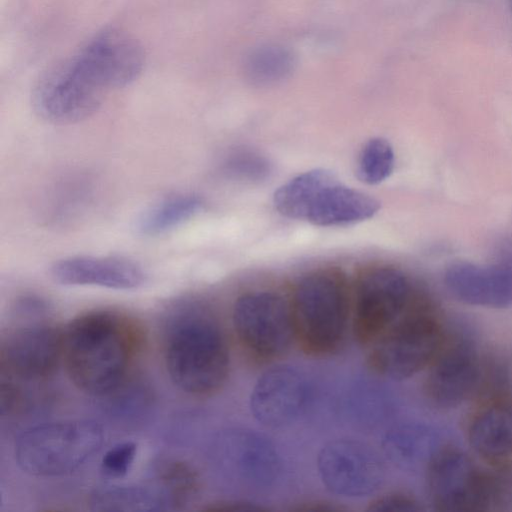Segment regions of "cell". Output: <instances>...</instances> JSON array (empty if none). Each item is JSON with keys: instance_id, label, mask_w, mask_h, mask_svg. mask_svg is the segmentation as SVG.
<instances>
[{"instance_id": "16", "label": "cell", "mask_w": 512, "mask_h": 512, "mask_svg": "<svg viewBox=\"0 0 512 512\" xmlns=\"http://www.w3.org/2000/svg\"><path fill=\"white\" fill-rule=\"evenodd\" d=\"M57 283L133 290L143 286L147 274L137 262L117 256L78 255L56 261L50 269Z\"/></svg>"}, {"instance_id": "19", "label": "cell", "mask_w": 512, "mask_h": 512, "mask_svg": "<svg viewBox=\"0 0 512 512\" xmlns=\"http://www.w3.org/2000/svg\"><path fill=\"white\" fill-rule=\"evenodd\" d=\"M471 447L489 462L500 463L512 455V402L494 399L473 417L468 429Z\"/></svg>"}, {"instance_id": "29", "label": "cell", "mask_w": 512, "mask_h": 512, "mask_svg": "<svg viewBox=\"0 0 512 512\" xmlns=\"http://www.w3.org/2000/svg\"><path fill=\"white\" fill-rule=\"evenodd\" d=\"M370 511L384 512H413L421 510L419 502L404 492H389L373 499L369 505Z\"/></svg>"}, {"instance_id": "14", "label": "cell", "mask_w": 512, "mask_h": 512, "mask_svg": "<svg viewBox=\"0 0 512 512\" xmlns=\"http://www.w3.org/2000/svg\"><path fill=\"white\" fill-rule=\"evenodd\" d=\"M309 396V384L299 370L287 365L277 366L262 374L255 383L250 410L263 425L283 427L302 415Z\"/></svg>"}, {"instance_id": "5", "label": "cell", "mask_w": 512, "mask_h": 512, "mask_svg": "<svg viewBox=\"0 0 512 512\" xmlns=\"http://www.w3.org/2000/svg\"><path fill=\"white\" fill-rule=\"evenodd\" d=\"M102 427L91 420H63L25 430L15 443L16 462L25 473L36 477L71 474L102 447Z\"/></svg>"}, {"instance_id": "9", "label": "cell", "mask_w": 512, "mask_h": 512, "mask_svg": "<svg viewBox=\"0 0 512 512\" xmlns=\"http://www.w3.org/2000/svg\"><path fill=\"white\" fill-rule=\"evenodd\" d=\"M70 60L85 79L104 91L137 79L145 56L134 38L110 28L95 35Z\"/></svg>"}, {"instance_id": "3", "label": "cell", "mask_w": 512, "mask_h": 512, "mask_svg": "<svg viewBox=\"0 0 512 512\" xmlns=\"http://www.w3.org/2000/svg\"><path fill=\"white\" fill-rule=\"evenodd\" d=\"M295 341L311 356H326L343 344L352 316L344 281L330 272H315L297 285L291 303Z\"/></svg>"}, {"instance_id": "10", "label": "cell", "mask_w": 512, "mask_h": 512, "mask_svg": "<svg viewBox=\"0 0 512 512\" xmlns=\"http://www.w3.org/2000/svg\"><path fill=\"white\" fill-rule=\"evenodd\" d=\"M102 93L68 59L42 74L33 89L32 102L42 119L54 124H72L97 111Z\"/></svg>"}, {"instance_id": "1", "label": "cell", "mask_w": 512, "mask_h": 512, "mask_svg": "<svg viewBox=\"0 0 512 512\" xmlns=\"http://www.w3.org/2000/svg\"><path fill=\"white\" fill-rule=\"evenodd\" d=\"M144 344L136 319L113 310L89 311L64 328L62 364L78 390L107 396L123 387Z\"/></svg>"}, {"instance_id": "24", "label": "cell", "mask_w": 512, "mask_h": 512, "mask_svg": "<svg viewBox=\"0 0 512 512\" xmlns=\"http://www.w3.org/2000/svg\"><path fill=\"white\" fill-rule=\"evenodd\" d=\"M394 164L395 156L391 144L380 137L372 138L360 153L358 174L365 183L378 184L391 175Z\"/></svg>"}, {"instance_id": "22", "label": "cell", "mask_w": 512, "mask_h": 512, "mask_svg": "<svg viewBox=\"0 0 512 512\" xmlns=\"http://www.w3.org/2000/svg\"><path fill=\"white\" fill-rule=\"evenodd\" d=\"M204 207L202 197L195 193L169 195L148 209L136 221V230L143 236L167 233L197 215Z\"/></svg>"}, {"instance_id": "30", "label": "cell", "mask_w": 512, "mask_h": 512, "mask_svg": "<svg viewBox=\"0 0 512 512\" xmlns=\"http://www.w3.org/2000/svg\"><path fill=\"white\" fill-rule=\"evenodd\" d=\"M509 1V5H510V8H511V11H512V0H508Z\"/></svg>"}, {"instance_id": "6", "label": "cell", "mask_w": 512, "mask_h": 512, "mask_svg": "<svg viewBox=\"0 0 512 512\" xmlns=\"http://www.w3.org/2000/svg\"><path fill=\"white\" fill-rule=\"evenodd\" d=\"M445 338L434 314L427 307L414 303L367 347L366 364L381 377L405 379L429 367Z\"/></svg>"}, {"instance_id": "26", "label": "cell", "mask_w": 512, "mask_h": 512, "mask_svg": "<svg viewBox=\"0 0 512 512\" xmlns=\"http://www.w3.org/2000/svg\"><path fill=\"white\" fill-rule=\"evenodd\" d=\"M161 488L169 497L173 506L186 502L195 495L198 479L193 469L183 462H168L159 473Z\"/></svg>"}, {"instance_id": "8", "label": "cell", "mask_w": 512, "mask_h": 512, "mask_svg": "<svg viewBox=\"0 0 512 512\" xmlns=\"http://www.w3.org/2000/svg\"><path fill=\"white\" fill-rule=\"evenodd\" d=\"M406 276L391 267L363 275L352 303L351 326L356 340L366 348L380 338L414 304Z\"/></svg>"}, {"instance_id": "28", "label": "cell", "mask_w": 512, "mask_h": 512, "mask_svg": "<svg viewBox=\"0 0 512 512\" xmlns=\"http://www.w3.org/2000/svg\"><path fill=\"white\" fill-rule=\"evenodd\" d=\"M137 455V444L132 441L118 443L103 455L101 472L109 478H122L130 471Z\"/></svg>"}, {"instance_id": "25", "label": "cell", "mask_w": 512, "mask_h": 512, "mask_svg": "<svg viewBox=\"0 0 512 512\" xmlns=\"http://www.w3.org/2000/svg\"><path fill=\"white\" fill-rule=\"evenodd\" d=\"M223 176L249 183L261 182L269 177L271 165L257 152L238 149L228 153L220 164Z\"/></svg>"}, {"instance_id": "17", "label": "cell", "mask_w": 512, "mask_h": 512, "mask_svg": "<svg viewBox=\"0 0 512 512\" xmlns=\"http://www.w3.org/2000/svg\"><path fill=\"white\" fill-rule=\"evenodd\" d=\"M444 284L456 299L464 303L506 307L512 303V264L455 262L446 269Z\"/></svg>"}, {"instance_id": "20", "label": "cell", "mask_w": 512, "mask_h": 512, "mask_svg": "<svg viewBox=\"0 0 512 512\" xmlns=\"http://www.w3.org/2000/svg\"><path fill=\"white\" fill-rule=\"evenodd\" d=\"M296 65V55L291 48L279 43H263L247 52L242 73L251 86L267 88L287 80Z\"/></svg>"}, {"instance_id": "4", "label": "cell", "mask_w": 512, "mask_h": 512, "mask_svg": "<svg viewBox=\"0 0 512 512\" xmlns=\"http://www.w3.org/2000/svg\"><path fill=\"white\" fill-rule=\"evenodd\" d=\"M47 303L24 296L14 305V325L1 341L2 373L22 381H41L53 376L62 364L63 331L48 315Z\"/></svg>"}, {"instance_id": "18", "label": "cell", "mask_w": 512, "mask_h": 512, "mask_svg": "<svg viewBox=\"0 0 512 512\" xmlns=\"http://www.w3.org/2000/svg\"><path fill=\"white\" fill-rule=\"evenodd\" d=\"M379 209L378 200L336 179L318 192L305 220L317 226L348 225L370 219Z\"/></svg>"}, {"instance_id": "15", "label": "cell", "mask_w": 512, "mask_h": 512, "mask_svg": "<svg viewBox=\"0 0 512 512\" xmlns=\"http://www.w3.org/2000/svg\"><path fill=\"white\" fill-rule=\"evenodd\" d=\"M216 453L230 476L252 488L271 485L280 470L279 456L272 443L248 429L223 433L217 441Z\"/></svg>"}, {"instance_id": "11", "label": "cell", "mask_w": 512, "mask_h": 512, "mask_svg": "<svg viewBox=\"0 0 512 512\" xmlns=\"http://www.w3.org/2000/svg\"><path fill=\"white\" fill-rule=\"evenodd\" d=\"M428 488L432 503L440 511L487 510L486 471L459 449H441L432 457Z\"/></svg>"}, {"instance_id": "13", "label": "cell", "mask_w": 512, "mask_h": 512, "mask_svg": "<svg viewBox=\"0 0 512 512\" xmlns=\"http://www.w3.org/2000/svg\"><path fill=\"white\" fill-rule=\"evenodd\" d=\"M481 364L474 346L463 338H445L428 367L425 393L436 406L453 408L480 387Z\"/></svg>"}, {"instance_id": "12", "label": "cell", "mask_w": 512, "mask_h": 512, "mask_svg": "<svg viewBox=\"0 0 512 512\" xmlns=\"http://www.w3.org/2000/svg\"><path fill=\"white\" fill-rule=\"evenodd\" d=\"M317 469L328 490L347 497L374 492L383 482L385 472L378 453L352 439H337L323 446L317 457Z\"/></svg>"}, {"instance_id": "2", "label": "cell", "mask_w": 512, "mask_h": 512, "mask_svg": "<svg viewBox=\"0 0 512 512\" xmlns=\"http://www.w3.org/2000/svg\"><path fill=\"white\" fill-rule=\"evenodd\" d=\"M161 350L172 384L187 395L209 397L226 383L230 350L217 317L203 302L181 298L167 309Z\"/></svg>"}, {"instance_id": "21", "label": "cell", "mask_w": 512, "mask_h": 512, "mask_svg": "<svg viewBox=\"0 0 512 512\" xmlns=\"http://www.w3.org/2000/svg\"><path fill=\"white\" fill-rule=\"evenodd\" d=\"M89 504L94 511L105 512H157L164 511L172 503L158 486H113L95 491Z\"/></svg>"}, {"instance_id": "7", "label": "cell", "mask_w": 512, "mask_h": 512, "mask_svg": "<svg viewBox=\"0 0 512 512\" xmlns=\"http://www.w3.org/2000/svg\"><path fill=\"white\" fill-rule=\"evenodd\" d=\"M232 327L244 355L258 364L280 359L295 341L291 303L272 291L241 295L233 306Z\"/></svg>"}, {"instance_id": "23", "label": "cell", "mask_w": 512, "mask_h": 512, "mask_svg": "<svg viewBox=\"0 0 512 512\" xmlns=\"http://www.w3.org/2000/svg\"><path fill=\"white\" fill-rule=\"evenodd\" d=\"M336 179L332 172L325 169L302 173L277 189L273 197L274 206L284 217L305 220L318 192Z\"/></svg>"}, {"instance_id": "27", "label": "cell", "mask_w": 512, "mask_h": 512, "mask_svg": "<svg viewBox=\"0 0 512 512\" xmlns=\"http://www.w3.org/2000/svg\"><path fill=\"white\" fill-rule=\"evenodd\" d=\"M487 510L506 509L512 505V467L486 472Z\"/></svg>"}]
</instances>
